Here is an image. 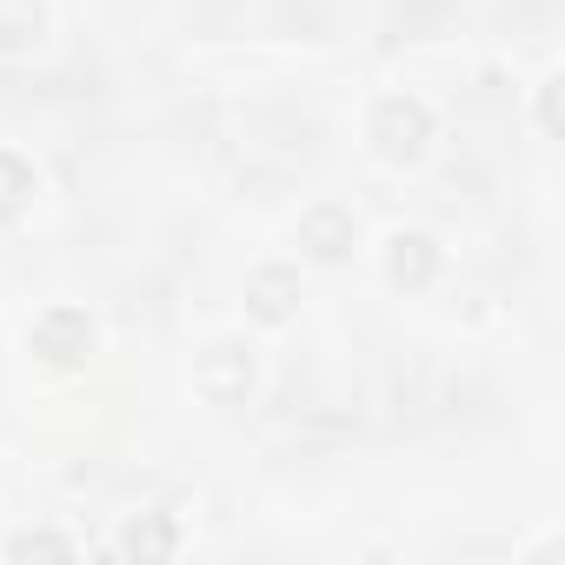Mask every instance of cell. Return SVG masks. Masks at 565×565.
Here are the masks:
<instances>
[{
  "label": "cell",
  "instance_id": "1",
  "mask_svg": "<svg viewBox=\"0 0 565 565\" xmlns=\"http://www.w3.org/2000/svg\"><path fill=\"white\" fill-rule=\"evenodd\" d=\"M360 134H366V153L380 167L413 173V167H426V153L439 140V107L426 94H413V87H386V94H373Z\"/></svg>",
  "mask_w": 565,
  "mask_h": 565
},
{
  "label": "cell",
  "instance_id": "2",
  "mask_svg": "<svg viewBox=\"0 0 565 565\" xmlns=\"http://www.w3.org/2000/svg\"><path fill=\"white\" fill-rule=\"evenodd\" d=\"M100 353V320L81 307V300H47L34 320H28V360L47 366V373H87Z\"/></svg>",
  "mask_w": 565,
  "mask_h": 565
},
{
  "label": "cell",
  "instance_id": "3",
  "mask_svg": "<svg viewBox=\"0 0 565 565\" xmlns=\"http://www.w3.org/2000/svg\"><path fill=\"white\" fill-rule=\"evenodd\" d=\"M259 347L246 333H213L200 353H193V393L213 406V413H239L253 393H259Z\"/></svg>",
  "mask_w": 565,
  "mask_h": 565
},
{
  "label": "cell",
  "instance_id": "4",
  "mask_svg": "<svg viewBox=\"0 0 565 565\" xmlns=\"http://www.w3.org/2000/svg\"><path fill=\"white\" fill-rule=\"evenodd\" d=\"M239 307L266 333L273 327H294L300 307H307V273H300V259H253L246 279H239Z\"/></svg>",
  "mask_w": 565,
  "mask_h": 565
},
{
  "label": "cell",
  "instance_id": "5",
  "mask_svg": "<svg viewBox=\"0 0 565 565\" xmlns=\"http://www.w3.org/2000/svg\"><path fill=\"white\" fill-rule=\"evenodd\" d=\"M360 239H366L360 213H353L347 200H333V193L307 200V206H300V220H294V246H300V259H307V266H347V259L360 253Z\"/></svg>",
  "mask_w": 565,
  "mask_h": 565
},
{
  "label": "cell",
  "instance_id": "6",
  "mask_svg": "<svg viewBox=\"0 0 565 565\" xmlns=\"http://www.w3.org/2000/svg\"><path fill=\"white\" fill-rule=\"evenodd\" d=\"M380 273H386V287L393 294H433L439 279H446V246H439V233H426V226H393L386 233V246H380Z\"/></svg>",
  "mask_w": 565,
  "mask_h": 565
},
{
  "label": "cell",
  "instance_id": "7",
  "mask_svg": "<svg viewBox=\"0 0 565 565\" xmlns=\"http://www.w3.org/2000/svg\"><path fill=\"white\" fill-rule=\"evenodd\" d=\"M54 34L47 0H0V61H34Z\"/></svg>",
  "mask_w": 565,
  "mask_h": 565
},
{
  "label": "cell",
  "instance_id": "8",
  "mask_svg": "<svg viewBox=\"0 0 565 565\" xmlns=\"http://www.w3.org/2000/svg\"><path fill=\"white\" fill-rule=\"evenodd\" d=\"M41 206V167L21 147H0V226H21Z\"/></svg>",
  "mask_w": 565,
  "mask_h": 565
},
{
  "label": "cell",
  "instance_id": "9",
  "mask_svg": "<svg viewBox=\"0 0 565 565\" xmlns=\"http://www.w3.org/2000/svg\"><path fill=\"white\" fill-rule=\"evenodd\" d=\"M120 552L167 558V552H180V525H173L167 512H140V519H127V532H120Z\"/></svg>",
  "mask_w": 565,
  "mask_h": 565
},
{
  "label": "cell",
  "instance_id": "10",
  "mask_svg": "<svg viewBox=\"0 0 565 565\" xmlns=\"http://www.w3.org/2000/svg\"><path fill=\"white\" fill-rule=\"evenodd\" d=\"M74 552H81V545H74L67 532H34V525H28V532L8 539V558H74Z\"/></svg>",
  "mask_w": 565,
  "mask_h": 565
},
{
  "label": "cell",
  "instance_id": "11",
  "mask_svg": "<svg viewBox=\"0 0 565 565\" xmlns=\"http://www.w3.org/2000/svg\"><path fill=\"white\" fill-rule=\"evenodd\" d=\"M532 127H539V140H552V134H558V74H539V100H532Z\"/></svg>",
  "mask_w": 565,
  "mask_h": 565
}]
</instances>
